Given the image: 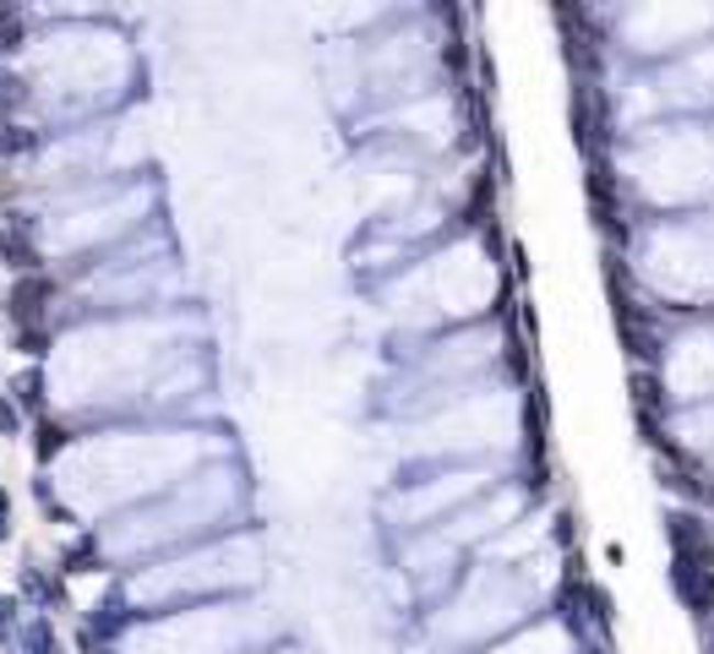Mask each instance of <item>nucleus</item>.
Instances as JSON below:
<instances>
[{"mask_svg":"<svg viewBox=\"0 0 714 654\" xmlns=\"http://www.w3.org/2000/svg\"><path fill=\"white\" fill-rule=\"evenodd\" d=\"M22 650L27 654H60V639H55L49 617H33V622L22 628Z\"/></svg>","mask_w":714,"mask_h":654,"instance_id":"nucleus-4","label":"nucleus"},{"mask_svg":"<svg viewBox=\"0 0 714 654\" xmlns=\"http://www.w3.org/2000/svg\"><path fill=\"white\" fill-rule=\"evenodd\" d=\"M16 622H22V606H16V595H0V650H11V639H16Z\"/></svg>","mask_w":714,"mask_h":654,"instance_id":"nucleus-8","label":"nucleus"},{"mask_svg":"<svg viewBox=\"0 0 714 654\" xmlns=\"http://www.w3.org/2000/svg\"><path fill=\"white\" fill-rule=\"evenodd\" d=\"M22 104H27V82L22 77H0V115H11Z\"/></svg>","mask_w":714,"mask_h":654,"instance_id":"nucleus-10","label":"nucleus"},{"mask_svg":"<svg viewBox=\"0 0 714 654\" xmlns=\"http://www.w3.org/2000/svg\"><path fill=\"white\" fill-rule=\"evenodd\" d=\"M49 301H55V279H49V273H27V279L11 284V317H16L22 327L38 323Z\"/></svg>","mask_w":714,"mask_h":654,"instance_id":"nucleus-1","label":"nucleus"},{"mask_svg":"<svg viewBox=\"0 0 714 654\" xmlns=\"http://www.w3.org/2000/svg\"><path fill=\"white\" fill-rule=\"evenodd\" d=\"M16 349L33 354V360H44V354H49V332H44V327H22V332H16Z\"/></svg>","mask_w":714,"mask_h":654,"instance_id":"nucleus-11","label":"nucleus"},{"mask_svg":"<svg viewBox=\"0 0 714 654\" xmlns=\"http://www.w3.org/2000/svg\"><path fill=\"white\" fill-rule=\"evenodd\" d=\"M0 437H22V409L11 398H0Z\"/></svg>","mask_w":714,"mask_h":654,"instance_id":"nucleus-12","label":"nucleus"},{"mask_svg":"<svg viewBox=\"0 0 714 654\" xmlns=\"http://www.w3.org/2000/svg\"><path fill=\"white\" fill-rule=\"evenodd\" d=\"M11 393H16V409H44V371H38V365L22 371V376L11 382Z\"/></svg>","mask_w":714,"mask_h":654,"instance_id":"nucleus-5","label":"nucleus"},{"mask_svg":"<svg viewBox=\"0 0 714 654\" xmlns=\"http://www.w3.org/2000/svg\"><path fill=\"white\" fill-rule=\"evenodd\" d=\"M0 257H5V268H11V273H22V279L44 268V257H38L33 235H22V229H5V235H0Z\"/></svg>","mask_w":714,"mask_h":654,"instance_id":"nucleus-2","label":"nucleus"},{"mask_svg":"<svg viewBox=\"0 0 714 654\" xmlns=\"http://www.w3.org/2000/svg\"><path fill=\"white\" fill-rule=\"evenodd\" d=\"M60 448H66V426H55V420H49V426H38V464H49Z\"/></svg>","mask_w":714,"mask_h":654,"instance_id":"nucleus-9","label":"nucleus"},{"mask_svg":"<svg viewBox=\"0 0 714 654\" xmlns=\"http://www.w3.org/2000/svg\"><path fill=\"white\" fill-rule=\"evenodd\" d=\"M60 562H66V573H93V562H99V540H93V534H82V540H77Z\"/></svg>","mask_w":714,"mask_h":654,"instance_id":"nucleus-6","label":"nucleus"},{"mask_svg":"<svg viewBox=\"0 0 714 654\" xmlns=\"http://www.w3.org/2000/svg\"><path fill=\"white\" fill-rule=\"evenodd\" d=\"M38 132L33 126H11V121H0V159H22V154H38Z\"/></svg>","mask_w":714,"mask_h":654,"instance_id":"nucleus-3","label":"nucleus"},{"mask_svg":"<svg viewBox=\"0 0 714 654\" xmlns=\"http://www.w3.org/2000/svg\"><path fill=\"white\" fill-rule=\"evenodd\" d=\"M0 540H11V490L0 486Z\"/></svg>","mask_w":714,"mask_h":654,"instance_id":"nucleus-13","label":"nucleus"},{"mask_svg":"<svg viewBox=\"0 0 714 654\" xmlns=\"http://www.w3.org/2000/svg\"><path fill=\"white\" fill-rule=\"evenodd\" d=\"M22 49V11L16 5H0V55Z\"/></svg>","mask_w":714,"mask_h":654,"instance_id":"nucleus-7","label":"nucleus"}]
</instances>
